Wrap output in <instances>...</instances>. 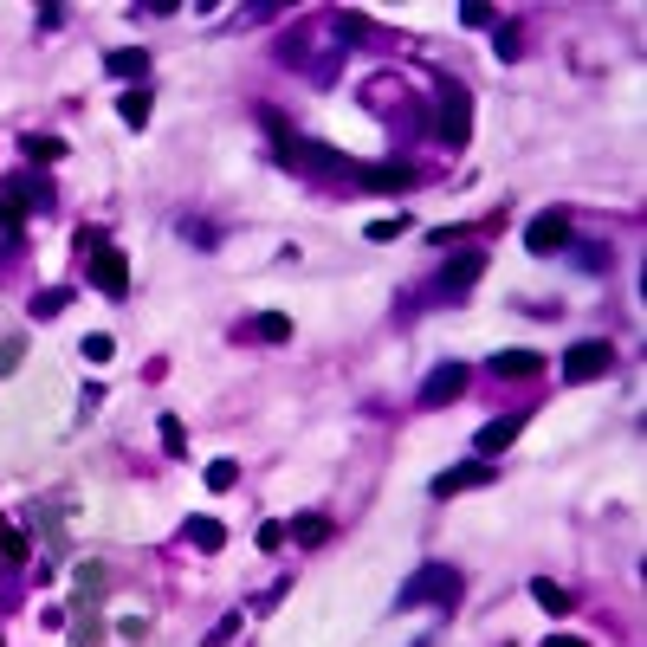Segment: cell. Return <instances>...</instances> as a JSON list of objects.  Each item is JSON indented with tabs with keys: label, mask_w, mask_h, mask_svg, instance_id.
Wrapping results in <instances>:
<instances>
[{
	"label": "cell",
	"mask_w": 647,
	"mask_h": 647,
	"mask_svg": "<svg viewBox=\"0 0 647 647\" xmlns=\"http://www.w3.org/2000/svg\"><path fill=\"white\" fill-rule=\"evenodd\" d=\"M110 350H117V343H110L104 330H91V337H85V363H110Z\"/></svg>",
	"instance_id": "obj_24"
},
{
	"label": "cell",
	"mask_w": 647,
	"mask_h": 647,
	"mask_svg": "<svg viewBox=\"0 0 647 647\" xmlns=\"http://www.w3.org/2000/svg\"><path fill=\"white\" fill-rule=\"evenodd\" d=\"M59 311H65V292H39L33 298V318H59Z\"/></svg>",
	"instance_id": "obj_25"
},
{
	"label": "cell",
	"mask_w": 647,
	"mask_h": 647,
	"mask_svg": "<svg viewBox=\"0 0 647 647\" xmlns=\"http://www.w3.org/2000/svg\"><path fill=\"white\" fill-rule=\"evenodd\" d=\"M531 596H538V609H550V615H570L576 609V596L563 583H550V576H538V583H531Z\"/></svg>",
	"instance_id": "obj_16"
},
{
	"label": "cell",
	"mask_w": 647,
	"mask_h": 647,
	"mask_svg": "<svg viewBox=\"0 0 647 647\" xmlns=\"http://www.w3.org/2000/svg\"><path fill=\"white\" fill-rule=\"evenodd\" d=\"M479 272H486V253H453V266L440 272V298H466Z\"/></svg>",
	"instance_id": "obj_7"
},
{
	"label": "cell",
	"mask_w": 647,
	"mask_h": 647,
	"mask_svg": "<svg viewBox=\"0 0 647 647\" xmlns=\"http://www.w3.org/2000/svg\"><path fill=\"white\" fill-rule=\"evenodd\" d=\"M285 544V525H259V550H279Z\"/></svg>",
	"instance_id": "obj_28"
},
{
	"label": "cell",
	"mask_w": 647,
	"mask_h": 647,
	"mask_svg": "<svg viewBox=\"0 0 647 647\" xmlns=\"http://www.w3.org/2000/svg\"><path fill=\"white\" fill-rule=\"evenodd\" d=\"M525 434V415H505V421H486V428L473 434V447H479V460H499L505 447H512V440Z\"/></svg>",
	"instance_id": "obj_8"
},
{
	"label": "cell",
	"mask_w": 647,
	"mask_h": 647,
	"mask_svg": "<svg viewBox=\"0 0 647 647\" xmlns=\"http://www.w3.org/2000/svg\"><path fill=\"white\" fill-rule=\"evenodd\" d=\"M0 647H7V641H0Z\"/></svg>",
	"instance_id": "obj_31"
},
{
	"label": "cell",
	"mask_w": 647,
	"mask_h": 647,
	"mask_svg": "<svg viewBox=\"0 0 647 647\" xmlns=\"http://www.w3.org/2000/svg\"><path fill=\"white\" fill-rule=\"evenodd\" d=\"M0 531H7V512H0Z\"/></svg>",
	"instance_id": "obj_30"
},
{
	"label": "cell",
	"mask_w": 647,
	"mask_h": 647,
	"mask_svg": "<svg viewBox=\"0 0 647 647\" xmlns=\"http://www.w3.org/2000/svg\"><path fill=\"white\" fill-rule=\"evenodd\" d=\"M466 123H473V98H466L460 85H447V91H440V123H434V136L460 149V143H466Z\"/></svg>",
	"instance_id": "obj_4"
},
{
	"label": "cell",
	"mask_w": 647,
	"mask_h": 647,
	"mask_svg": "<svg viewBox=\"0 0 647 647\" xmlns=\"http://www.w3.org/2000/svg\"><path fill=\"white\" fill-rule=\"evenodd\" d=\"M285 538H292V544H324L330 538V518L324 512H298L292 525H285Z\"/></svg>",
	"instance_id": "obj_15"
},
{
	"label": "cell",
	"mask_w": 647,
	"mask_h": 647,
	"mask_svg": "<svg viewBox=\"0 0 647 647\" xmlns=\"http://www.w3.org/2000/svg\"><path fill=\"white\" fill-rule=\"evenodd\" d=\"M20 356H26V337H7V343H0V376H13V369H20Z\"/></svg>",
	"instance_id": "obj_23"
},
{
	"label": "cell",
	"mask_w": 647,
	"mask_h": 647,
	"mask_svg": "<svg viewBox=\"0 0 647 647\" xmlns=\"http://www.w3.org/2000/svg\"><path fill=\"white\" fill-rule=\"evenodd\" d=\"M363 175V188H382V195H402V188H415V169H395V162H382V169H356Z\"/></svg>",
	"instance_id": "obj_13"
},
{
	"label": "cell",
	"mask_w": 647,
	"mask_h": 647,
	"mask_svg": "<svg viewBox=\"0 0 647 647\" xmlns=\"http://www.w3.org/2000/svg\"><path fill=\"white\" fill-rule=\"evenodd\" d=\"M408 233V220H376V227H369V240H402Z\"/></svg>",
	"instance_id": "obj_26"
},
{
	"label": "cell",
	"mask_w": 647,
	"mask_h": 647,
	"mask_svg": "<svg viewBox=\"0 0 647 647\" xmlns=\"http://www.w3.org/2000/svg\"><path fill=\"white\" fill-rule=\"evenodd\" d=\"M156 428H162V447H169V453H188V428H182V415H162Z\"/></svg>",
	"instance_id": "obj_21"
},
{
	"label": "cell",
	"mask_w": 647,
	"mask_h": 647,
	"mask_svg": "<svg viewBox=\"0 0 647 647\" xmlns=\"http://www.w3.org/2000/svg\"><path fill=\"white\" fill-rule=\"evenodd\" d=\"M544 647H589V641H583V635H550Z\"/></svg>",
	"instance_id": "obj_29"
},
{
	"label": "cell",
	"mask_w": 647,
	"mask_h": 647,
	"mask_svg": "<svg viewBox=\"0 0 647 647\" xmlns=\"http://www.w3.org/2000/svg\"><path fill=\"white\" fill-rule=\"evenodd\" d=\"M78 589H104V570H98V563H78Z\"/></svg>",
	"instance_id": "obj_27"
},
{
	"label": "cell",
	"mask_w": 647,
	"mask_h": 647,
	"mask_svg": "<svg viewBox=\"0 0 647 647\" xmlns=\"http://www.w3.org/2000/svg\"><path fill=\"white\" fill-rule=\"evenodd\" d=\"M182 544H195V550H220V544H227V525H220V518H188V525H182Z\"/></svg>",
	"instance_id": "obj_14"
},
{
	"label": "cell",
	"mask_w": 647,
	"mask_h": 647,
	"mask_svg": "<svg viewBox=\"0 0 647 647\" xmlns=\"http://www.w3.org/2000/svg\"><path fill=\"white\" fill-rule=\"evenodd\" d=\"M0 557H7V563H26V557H33V538H26V531H0Z\"/></svg>",
	"instance_id": "obj_20"
},
{
	"label": "cell",
	"mask_w": 647,
	"mask_h": 647,
	"mask_svg": "<svg viewBox=\"0 0 647 647\" xmlns=\"http://www.w3.org/2000/svg\"><path fill=\"white\" fill-rule=\"evenodd\" d=\"M609 369H615V343L609 337H583V343L563 350V382H596V376H609Z\"/></svg>",
	"instance_id": "obj_3"
},
{
	"label": "cell",
	"mask_w": 647,
	"mask_h": 647,
	"mask_svg": "<svg viewBox=\"0 0 647 647\" xmlns=\"http://www.w3.org/2000/svg\"><path fill=\"white\" fill-rule=\"evenodd\" d=\"M26 156H33V162H59L65 143H59V136H26Z\"/></svg>",
	"instance_id": "obj_22"
},
{
	"label": "cell",
	"mask_w": 647,
	"mask_h": 647,
	"mask_svg": "<svg viewBox=\"0 0 647 647\" xmlns=\"http://www.w3.org/2000/svg\"><path fill=\"white\" fill-rule=\"evenodd\" d=\"M240 486V460H208V492H233Z\"/></svg>",
	"instance_id": "obj_19"
},
{
	"label": "cell",
	"mask_w": 647,
	"mask_h": 647,
	"mask_svg": "<svg viewBox=\"0 0 647 647\" xmlns=\"http://www.w3.org/2000/svg\"><path fill=\"white\" fill-rule=\"evenodd\" d=\"M428 602H460V570L453 563H421L415 576L402 583V609H428Z\"/></svg>",
	"instance_id": "obj_2"
},
{
	"label": "cell",
	"mask_w": 647,
	"mask_h": 647,
	"mask_svg": "<svg viewBox=\"0 0 647 647\" xmlns=\"http://www.w3.org/2000/svg\"><path fill=\"white\" fill-rule=\"evenodd\" d=\"M466 395V363H440L428 369V382H421V408H447Z\"/></svg>",
	"instance_id": "obj_5"
},
{
	"label": "cell",
	"mask_w": 647,
	"mask_h": 647,
	"mask_svg": "<svg viewBox=\"0 0 647 647\" xmlns=\"http://www.w3.org/2000/svg\"><path fill=\"white\" fill-rule=\"evenodd\" d=\"M486 479H492V460H473V466H453V473H440V479H434V492H440V499H453V492L486 486Z\"/></svg>",
	"instance_id": "obj_12"
},
{
	"label": "cell",
	"mask_w": 647,
	"mask_h": 647,
	"mask_svg": "<svg viewBox=\"0 0 647 647\" xmlns=\"http://www.w3.org/2000/svg\"><path fill=\"white\" fill-rule=\"evenodd\" d=\"M492 376L531 382V376H544V356H538V350H499V356H492Z\"/></svg>",
	"instance_id": "obj_10"
},
{
	"label": "cell",
	"mask_w": 647,
	"mask_h": 647,
	"mask_svg": "<svg viewBox=\"0 0 647 647\" xmlns=\"http://www.w3.org/2000/svg\"><path fill=\"white\" fill-rule=\"evenodd\" d=\"M72 647H98V589L72 596Z\"/></svg>",
	"instance_id": "obj_9"
},
{
	"label": "cell",
	"mask_w": 647,
	"mask_h": 647,
	"mask_svg": "<svg viewBox=\"0 0 647 647\" xmlns=\"http://www.w3.org/2000/svg\"><path fill=\"white\" fill-rule=\"evenodd\" d=\"M78 253L91 259V285H98L104 298H123V292H130V259H123L104 233H78Z\"/></svg>",
	"instance_id": "obj_1"
},
{
	"label": "cell",
	"mask_w": 647,
	"mask_h": 647,
	"mask_svg": "<svg viewBox=\"0 0 647 647\" xmlns=\"http://www.w3.org/2000/svg\"><path fill=\"white\" fill-rule=\"evenodd\" d=\"M117 117L130 123V130H143V123H149V91H123V98H117Z\"/></svg>",
	"instance_id": "obj_18"
},
{
	"label": "cell",
	"mask_w": 647,
	"mask_h": 647,
	"mask_svg": "<svg viewBox=\"0 0 647 647\" xmlns=\"http://www.w3.org/2000/svg\"><path fill=\"white\" fill-rule=\"evenodd\" d=\"M246 330H253V337H266V343H285V337H292V318H285V311H259Z\"/></svg>",
	"instance_id": "obj_17"
},
{
	"label": "cell",
	"mask_w": 647,
	"mask_h": 647,
	"mask_svg": "<svg viewBox=\"0 0 647 647\" xmlns=\"http://www.w3.org/2000/svg\"><path fill=\"white\" fill-rule=\"evenodd\" d=\"M525 246H531V253H557V246H570V214H563V208H544L525 227Z\"/></svg>",
	"instance_id": "obj_6"
},
{
	"label": "cell",
	"mask_w": 647,
	"mask_h": 647,
	"mask_svg": "<svg viewBox=\"0 0 647 647\" xmlns=\"http://www.w3.org/2000/svg\"><path fill=\"white\" fill-rule=\"evenodd\" d=\"M104 72L130 78V91H136V78H149V52L143 46H117V52H104Z\"/></svg>",
	"instance_id": "obj_11"
}]
</instances>
